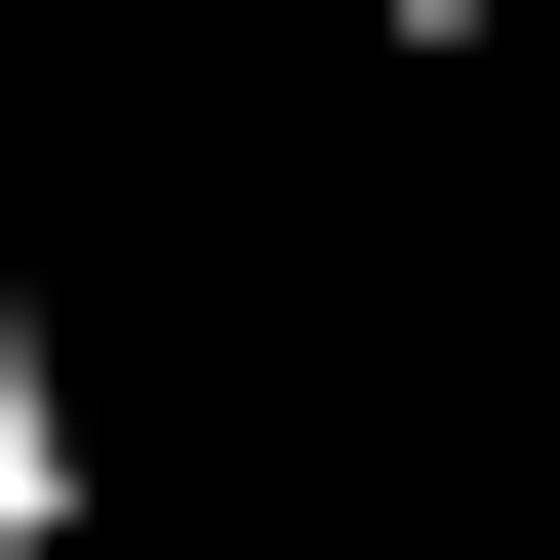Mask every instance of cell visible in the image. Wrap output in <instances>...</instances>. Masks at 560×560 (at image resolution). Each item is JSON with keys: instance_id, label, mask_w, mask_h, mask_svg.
I'll return each instance as SVG.
<instances>
[{"instance_id": "obj_1", "label": "cell", "mask_w": 560, "mask_h": 560, "mask_svg": "<svg viewBox=\"0 0 560 560\" xmlns=\"http://www.w3.org/2000/svg\"><path fill=\"white\" fill-rule=\"evenodd\" d=\"M81 480H120L81 441V320H40V241H0V560H81Z\"/></svg>"}, {"instance_id": "obj_2", "label": "cell", "mask_w": 560, "mask_h": 560, "mask_svg": "<svg viewBox=\"0 0 560 560\" xmlns=\"http://www.w3.org/2000/svg\"><path fill=\"white\" fill-rule=\"evenodd\" d=\"M480 40H521V0H361V81H480Z\"/></svg>"}]
</instances>
